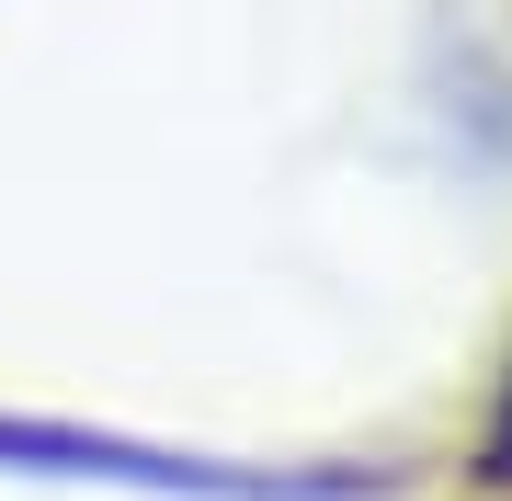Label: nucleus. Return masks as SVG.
Wrapping results in <instances>:
<instances>
[{
	"instance_id": "1",
	"label": "nucleus",
	"mask_w": 512,
	"mask_h": 501,
	"mask_svg": "<svg viewBox=\"0 0 512 501\" xmlns=\"http://www.w3.org/2000/svg\"><path fill=\"white\" fill-rule=\"evenodd\" d=\"M478 467L512 490V388H501V410H490V445H478Z\"/></svg>"
}]
</instances>
